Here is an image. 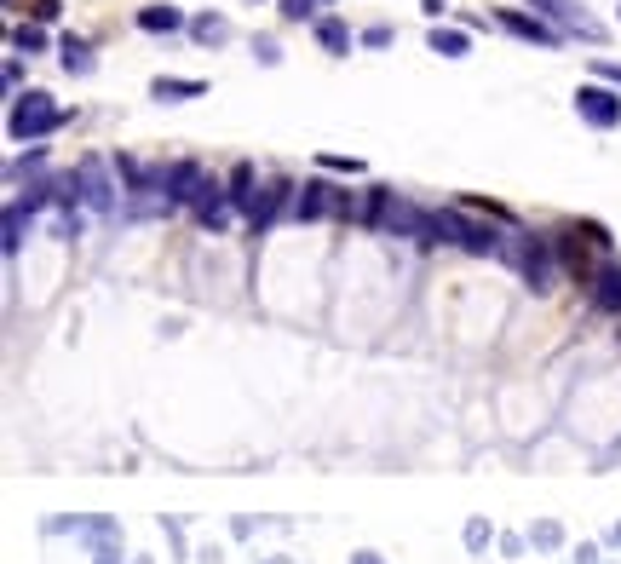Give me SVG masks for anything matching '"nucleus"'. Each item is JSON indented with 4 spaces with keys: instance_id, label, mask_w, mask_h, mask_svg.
<instances>
[{
    "instance_id": "nucleus-1",
    "label": "nucleus",
    "mask_w": 621,
    "mask_h": 564,
    "mask_svg": "<svg viewBox=\"0 0 621 564\" xmlns=\"http://www.w3.org/2000/svg\"><path fill=\"white\" fill-rule=\"evenodd\" d=\"M432 219H437V242L443 248H460V254H472V259H506L512 236L489 213H472L466 202H449V208H432Z\"/></svg>"
},
{
    "instance_id": "nucleus-2",
    "label": "nucleus",
    "mask_w": 621,
    "mask_h": 564,
    "mask_svg": "<svg viewBox=\"0 0 621 564\" xmlns=\"http://www.w3.org/2000/svg\"><path fill=\"white\" fill-rule=\"evenodd\" d=\"M64 121H69V110L52 104L46 87H23V93H12V110H6V139L12 144H46Z\"/></svg>"
},
{
    "instance_id": "nucleus-3",
    "label": "nucleus",
    "mask_w": 621,
    "mask_h": 564,
    "mask_svg": "<svg viewBox=\"0 0 621 564\" xmlns=\"http://www.w3.org/2000/svg\"><path fill=\"white\" fill-rule=\"evenodd\" d=\"M506 265L518 271V282H524L529 294H552L558 288V254H552V236L541 231H512V242H506Z\"/></svg>"
},
{
    "instance_id": "nucleus-4",
    "label": "nucleus",
    "mask_w": 621,
    "mask_h": 564,
    "mask_svg": "<svg viewBox=\"0 0 621 564\" xmlns=\"http://www.w3.org/2000/svg\"><path fill=\"white\" fill-rule=\"evenodd\" d=\"M294 219H299V225H317V219H351V225H357V190L334 185L328 173H317V179H305V185H299Z\"/></svg>"
},
{
    "instance_id": "nucleus-5",
    "label": "nucleus",
    "mask_w": 621,
    "mask_h": 564,
    "mask_svg": "<svg viewBox=\"0 0 621 564\" xmlns=\"http://www.w3.org/2000/svg\"><path fill=\"white\" fill-rule=\"evenodd\" d=\"M75 185H81V208H92V213H115L121 196H127L121 173H115V156H98V150H87L75 162Z\"/></svg>"
},
{
    "instance_id": "nucleus-6",
    "label": "nucleus",
    "mask_w": 621,
    "mask_h": 564,
    "mask_svg": "<svg viewBox=\"0 0 621 564\" xmlns=\"http://www.w3.org/2000/svg\"><path fill=\"white\" fill-rule=\"evenodd\" d=\"M552 254H558V271H564V277L587 294V282H593V271L604 265V254L587 242L581 219H570V225H558V231H552Z\"/></svg>"
},
{
    "instance_id": "nucleus-7",
    "label": "nucleus",
    "mask_w": 621,
    "mask_h": 564,
    "mask_svg": "<svg viewBox=\"0 0 621 564\" xmlns=\"http://www.w3.org/2000/svg\"><path fill=\"white\" fill-rule=\"evenodd\" d=\"M524 6H535V12H541V18L558 29V35H564V41H587V47H604V35H610V29H604L593 12L581 6V0H524Z\"/></svg>"
},
{
    "instance_id": "nucleus-8",
    "label": "nucleus",
    "mask_w": 621,
    "mask_h": 564,
    "mask_svg": "<svg viewBox=\"0 0 621 564\" xmlns=\"http://www.w3.org/2000/svg\"><path fill=\"white\" fill-rule=\"evenodd\" d=\"M575 116L587 121L593 133H616V127H621V87H610V81H587V87H575Z\"/></svg>"
},
{
    "instance_id": "nucleus-9",
    "label": "nucleus",
    "mask_w": 621,
    "mask_h": 564,
    "mask_svg": "<svg viewBox=\"0 0 621 564\" xmlns=\"http://www.w3.org/2000/svg\"><path fill=\"white\" fill-rule=\"evenodd\" d=\"M380 236H403V242H414V248H437V219H432V208H420V202H409V196H397Z\"/></svg>"
},
{
    "instance_id": "nucleus-10",
    "label": "nucleus",
    "mask_w": 621,
    "mask_h": 564,
    "mask_svg": "<svg viewBox=\"0 0 621 564\" xmlns=\"http://www.w3.org/2000/svg\"><path fill=\"white\" fill-rule=\"evenodd\" d=\"M294 202H299V185H288V179H271V185L259 190V202H253V213H248V236H253V242H259V236H271L276 219H282V213H294Z\"/></svg>"
},
{
    "instance_id": "nucleus-11",
    "label": "nucleus",
    "mask_w": 621,
    "mask_h": 564,
    "mask_svg": "<svg viewBox=\"0 0 621 564\" xmlns=\"http://www.w3.org/2000/svg\"><path fill=\"white\" fill-rule=\"evenodd\" d=\"M495 24H501L512 41H529V47H547V52L564 47V35H558V29L541 18V12H518V6H501V12H495Z\"/></svg>"
},
{
    "instance_id": "nucleus-12",
    "label": "nucleus",
    "mask_w": 621,
    "mask_h": 564,
    "mask_svg": "<svg viewBox=\"0 0 621 564\" xmlns=\"http://www.w3.org/2000/svg\"><path fill=\"white\" fill-rule=\"evenodd\" d=\"M207 185H213V173H207L196 156L167 162V202H173V208H196V202L207 196Z\"/></svg>"
},
{
    "instance_id": "nucleus-13",
    "label": "nucleus",
    "mask_w": 621,
    "mask_h": 564,
    "mask_svg": "<svg viewBox=\"0 0 621 564\" xmlns=\"http://www.w3.org/2000/svg\"><path fill=\"white\" fill-rule=\"evenodd\" d=\"M587 311L593 317H621V259H604L587 282Z\"/></svg>"
},
{
    "instance_id": "nucleus-14",
    "label": "nucleus",
    "mask_w": 621,
    "mask_h": 564,
    "mask_svg": "<svg viewBox=\"0 0 621 564\" xmlns=\"http://www.w3.org/2000/svg\"><path fill=\"white\" fill-rule=\"evenodd\" d=\"M230 219H236V202H230L225 179H213V185H207V196L196 202V225H202V231H225Z\"/></svg>"
},
{
    "instance_id": "nucleus-15",
    "label": "nucleus",
    "mask_w": 621,
    "mask_h": 564,
    "mask_svg": "<svg viewBox=\"0 0 621 564\" xmlns=\"http://www.w3.org/2000/svg\"><path fill=\"white\" fill-rule=\"evenodd\" d=\"M133 24L144 29V35H179V29H190V18H184L179 6H167V0H150V6H138Z\"/></svg>"
},
{
    "instance_id": "nucleus-16",
    "label": "nucleus",
    "mask_w": 621,
    "mask_h": 564,
    "mask_svg": "<svg viewBox=\"0 0 621 564\" xmlns=\"http://www.w3.org/2000/svg\"><path fill=\"white\" fill-rule=\"evenodd\" d=\"M391 202H397V190L391 185H368L363 196H357V225H363V231H386Z\"/></svg>"
},
{
    "instance_id": "nucleus-17",
    "label": "nucleus",
    "mask_w": 621,
    "mask_h": 564,
    "mask_svg": "<svg viewBox=\"0 0 621 564\" xmlns=\"http://www.w3.org/2000/svg\"><path fill=\"white\" fill-rule=\"evenodd\" d=\"M58 64H64V75L87 81V75L98 70V52H92L87 35H64V41H58Z\"/></svg>"
},
{
    "instance_id": "nucleus-18",
    "label": "nucleus",
    "mask_w": 621,
    "mask_h": 564,
    "mask_svg": "<svg viewBox=\"0 0 621 564\" xmlns=\"http://www.w3.org/2000/svg\"><path fill=\"white\" fill-rule=\"evenodd\" d=\"M311 35H317V47L328 52V58H345V52H351V41H357V35H351V24H345L340 12H322L317 24H311Z\"/></svg>"
},
{
    "instance_id": "nucleus-19",
    "label": "nucleus",
    "mask_w": 621,
    "mask_h": 564,
    "mask_svg": "<svg viewBox=\"0 0 621 564\" xmlns=\"http://www.w3.org/2000/svg\"><path fill=\"white\" fill-rule=\"evenodd\" d=\"M225 190H230V202H236V213H253V202H259V167L253 162H236L230 167V179H225Z\"/></svg>"
},
{
    "instance_id": "nucleus-20",
    "label": "nucleus",
    "mask_w": 621,
    "mask_h": 564,
    "mask_svg": "<svg viewBox=\"0 0 621 564\" xmlns=\"http://www.w3.org/2000/svg\"><path fill=\"white\" fill-rule=\"evenodd\" d=\"M207 81H196V75H156L150 81V98L156 104H184V98H202Z\"/></svg>"
},
{
    "instance_id": "nucleus-21",
    "label": "nucleus",
    "mask_w": 621,
    "mask_h": 564,
    "mask_svg": "<svg viewBox=\"0 0 621 564\" xmlns=\"http://www.w3.org/2000/svg\"><path fill=\"white\" fill-rule=\"evenodd\" d=\"M426 47H432L437 58H466V52H472V29H460V24H437L432 35H426Z\"/></svg>"
},
{
    "instance_id": "nucleus-22",
    "label": "nucleus",
    "mask_w": 621,
    "mask_h": 564,
    "mask_svg": "<svg viewBox=\"0 0 621 564\" xmlns=\"http://www.w3.org/2000/svg\"><path fill=\"white\" fill-rule=\"evenodd\" d=\"M29 219H35V208L12 196V202H6V259L23 254V231H29Z\"/></svg>"
},
{
    "instance_id": "nucleus-23",
    "label": "nucleus",
    "mask_w": 621,
    "mask_h": 564,
    "mask_svg": "<svg viewBox=\"0 0 621 564\" xmlns=\"http://www.w3.org/2000/svg\"><path fill=\"white\" fill-rule=\"evenodd\" d=\"M190 41H202V47H225V41H230V18H225V12H202V18H190Z\"/></svg>"
},
{
    "instance_id": "nucleus-24",
    "label": "nucleus",
    "mask_w": 621,
    "mask_h": 564,
    "mask_svg": "<svg viewBox=\"0 0 621 564\" xmlns=\"http://www.w3.org/2000/svg\"><path fill=\"white\" fill-rule=\"evenodd\" d=\"M12 52H18V58H35V52H46V29H41V24H18V29H12Z\"/></svg>"
},
{
    "instance_id": "nucleus-25",
    "label": "nucleus",
    "mask_w": 621,
    "mask_h": 564,
    "mask_svg": "<svg viewBox=\"0 0 621 564\" xmlns=\"http://www.w3.org/2000/svg\"><path fill=\"white\" fill-rule=\"evenodd\" d=\"M322 0H276V12H282V24H317Z\"/></svg>"
},
{
    "instance_id": "nucleus-26",
    "label": "nucleus",
    "mask_w": 621,
    "mask_h": 564,
    "mask_svg": "<svg viewBox=\"0 0 621 564\" xmlns=\"http://www.w3.org/2000/svg\"><path fill=\"white\" fill-rule=\"evenodd\" d=\"M317 167H322V173H340V179H363V173H368L363 156H328V150L317 156Z\"/></svg>"
},
{
    "instance_id": "nucleus-27",
    "label": "nucleus",
    "mask_w": 621,
    "mask_h": 564,
    "mask_svg": "<svg viewBox=\"0 0 621 564\" xmlns=\"http://www.w3.org/2000/svg\"><path fill=\"white\" fill-rule=\"evenodd\" d=\"M253 58H259L265 70H276V64H282V41H276V35H253Z\"/></svg>"
},
{
    "instance_id": "nucleus-28",
    "label": "nucleus",
    "mask_w": 621,
    "mask_h": 564,
    "mask_svg": "<svg viewBox=\"0 0 621 564\" xmlns=\"http://www.w3.org/2000/svg\"><path fill=\"white\" fill-rule=\"evenodd\" d=\"M391 41H397V29L391 24H368L363 35H357V47H368V52H380V47H391Z\"/></svg>"
},
{
    "instance_id": "nucleus-29",
    "label": "nucleus",
    "mask_w": 621,
    "mask_h": 564,
    "mask_svg": "<svg viewBox=\"0 0 621 564\" xmlns=\"http://www.w3.org/2000/svg\"><path fill=\"white\" fill-rule=\"evenodd\" d=\"M466 547H472V553H483V547H489V524H483V518H472V524H466Z\"/></svg>"
},
{
    "instance_id": "nucleus-30",
    "label": "nucleus",
    "mask_w": 621,
    "mask_h": 564,
    "mask_svg": "<svg viewBox=\"0 0 621 564\" xmlns=\"http://www.w3.org/2000/svg\"><path fill=\"white\" fill-rule=\"evenodd\" d=\"M6 93H23V58H18V52L6 58Z\"/></svg>"
},
{
    "instance_id": "nucleus-31",
    "label": "nucleus",
    "mask_w": 621,
    "mask_h": 564,
    "mask_svg": "<svg viewBox=\"0 0 621 564\" xmlns=\"http://www.w3.org/2000/svg\"><path fill=\"white\" fill-rule=\"evenodd\" d=\"M529 536H535V547H558V541H564V530H558V524H535Z\"/></svg>"
},
{
    "instance_id": "nucleus-32",
    "label": "nucleus",
    "mask_w": 621,
    "mask_h": 564,
    "mask_svg": "<svg viewBox=\"0 0 621 564\" xmlns=\"http://www.w3.org/2000/svg\"><path fill=\"white\" fill-rule=\"evenodd\" d=\"M64 12V0H35V24H52Z\"/></svg>"
},
{
    "instance_id": "nucleus-33",
    "label": "nucleus",
    "mask_w": 621,
    "mask_h": 564,
    "mask_svg": "<svg viewBox=\"0 0 621 564\" xmlns=\"http://www.w3.org/2000/svg\"><path fill=\"white\" fill-rule=\"evenodd\" d=\"M593 75H598V81H610V87H621V64H610V58H598Z\"/></svg>"
},
{
    "instance_id": "nucleus-34",
    "label": "nucleus",
    "mask_w": 621,
    "mask_h": 564,
    "mask_svg": "<svg viewBox=\"0 0 621 564\" xmlns=\"http://www.w3.org/2000/svg\"><path fill=\"white\" fill-rule=\"evenodd\" d=\"M420 12H426V18H443V12H449V0H420Z\"/></svg>"
},
{
    "instance_id": "nucleus-35",
    "label": "nucleus",
    "mask_w": 621,
    "mask_h": 564,
    "mask_svg": "<svg viewBox=\"0 0 621 564\" xmlns=\"http://www.w3.org/2000/svg\"><path fill=\"white\" fill-rule=\"evenodd\" d=\"M351 564H386L380 553H351Z\"/></svg>"
},
{
    "instance_id": "nucleus-36",
    "label": "nucleus",
    "mask_w": 621,
    "mask_h": 564,
    "mask_svg": "<svg viewBox=\"0 0 621 564\" xmlns=\"http://www.w3.org/2000/svg\"><path fill=\"white\" fill-rule=\"evenodd\" d=\"M616 541H621V524H616Z\"/></svg>"
},
{
    "instance_id": "nucleus-37",
    "label": "nucleus",
    "mask_w": 621,
    "mask_h": 564,
    "mask_svg": "<svg viewBox=\"0 0 621 564\" xmlns=\"http://www.w3.org/2000/svg\"><path fill=\"white\" fill-rule=\"evenodd\" d=\"M322 6H334V0H322Z\"/></svg>"
},
{
    "instance_id": "nucleus-38",
    "label": "nucleus",
    "mask_w": 621,
    "mask_h": 564,
    "mask_svg": "<svg viewBox=\"0 0 621 564\" xmlns=\"http://www.w3.org/2000/svg\"><path fill=\"white\" fill-rule=\"evenodd\" d=\"M616 24H621V12H616Z\"/></svg>"
}]
</instances>
